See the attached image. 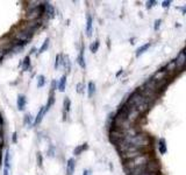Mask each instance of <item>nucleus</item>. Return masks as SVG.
<instances>
[{
    "instance_id": "dca6fc26",
    "label": "nucleus",
    "mask_w": 186,
    "mask_h": 175,
    "mask_svg": "<svg viewBox=\"0 0 186 175\" xmlns=\"http://www.w3.org/2000/svg\"><path fill=\"white\" fill-rule=\"evenodd\" d=\"M158 148H159V152H161V154H165L167 153V141L164 140V139H161L159 140V145H158Z\"/></svg>"
},
{
    "instance_id": "1a4fd4ad",
    "label": "nucleus",
    "mask_w": 186,
    "mask_h": 175,
    "mask_svg": "<svg viewBox=\"0 0 186 175\" xmlns=\"http://www.w3.org/2000/svg\"><path fill=\"white\" fill-rule=\"evenodd\" d=\"M45 107L42 106L41 109H40V111H38L37 113V116H36V119H35V122H34V125H38L40 123L42 122V119H43V116L45 114Z\"/></svg>"
},
{
    "instance_id": "cd10ccee",
    "label": "nucleus",
    "mask_w": 186,
    "mask_h": 175,
    "mask_svg": "<svg viewBox=\"0 0 186 175\" xmlns=\"http://www.w3.org/2000/svg\"><path fill=\"white\" fill-rule=\"evenodd\" d=\"M170 4H171V1H163V2H162L163 8H164V7H165V8H167V7H170Z\"/></svg>"
},
{
    "instance_id": "c9c22d12",
    "label": "nucleus",
    "mask_w": 186,
    "mask_h": 175,
    "mask_svg": "<svg viewBox=\"0 0 186 175\" xmlns=\"http://www.w3.org/2000/svg\"><path fill=\"white\" fill-rule=\"evenodd\" d=\"M1 123H2V122H1V117H0V124H1Z\"/></svg>"
},
{
    "instance_id": "4be33fe9",
    "label": "nucleus",
    "mask_w": 186,
    "mask_h": 175,
    "mask_svg": "<svg viewBox=\"0 0 186 175\" xmlns=\"http://www.w3.org/2000/svg\"><path fill=\"white\" fill-rule=\"evenodd\" d=\"M98 48H99V41H94V42L90 46V50L92 53H96L97 50H98Z\"/></svg>"
},
{
    "instance_id": "e433bc0d",
    "label": "nucleus",
    "mask_w": 186,
    "mask_h": 175,
    "mask_svg": "<svg viewBox=\"0 0 186 175\" xmlns=\"http://www.w3.org/2000/svg\"><path fill=\"white\" fill-rule=\"evenodd\" d=\"M0 162H1V154H0Z\"/></svg>"
},
{
    "instance_id": "7ed1b4c3",
    "label": "nucleus",
    "mask_w": 186,
    "mask_h": 175,
    "mask_svg": "<svg viewBox=\"0 0 186 175\" xmlns=\"http://www.w3.org/2000/svg\"><path fill=\"white\" fill-rule=\"evenodd\" d=\"M44 14V5L40 6L37 8L27 11L24 14V20L26 21H35V20H40V18Z\"/></svg>"
},
{
    "instance_id": "aec40b11",
    "label": "nucleus",
    "mask_w": 186,
    "mask_h": 175,
    "mask_svg": "<svg viewBox=\"0 0 186 175\" xmlns=\"http://www.w3.org/2000/svg\"><path fill=\"white\" fill-rule=\"evenodd\" d=\"M70 105H71V102L67 97H65L64 102H63V106H64V112H69L70 111Z\"/></svg>"
},
{
    "instance_id": "f704fd0d",
    "label": "nucleus",
    "mask_w": 186,
    "mask_h": 175,
    "mask_svg": "<svg viewBox=\"0 0 186 175\" xmlns=\"http://www.w3.org/2000/svg\"><path fill=\"white\" fill-rule=\"evenodd\" d=\"M1 151H2V148H1V146H0V154H1Z\"/></svg>"
},
{
    "instance_id": "bb28decb",
    "label": "nucleus",
    "mask_w": 186,
    "mask_h": 175,
    "mask_svg": "<svg viewBox=\"0 0 186 175\" xmlns=\"http://www.w3.org/2000/svg\"><path fill=\"white\" fill-rule=\"evenodd\" d=\"M83 88H84L83 83H78V84H77V92H79V93L83 92Z\"/></svg>"
},
{
    "instance_id": "0eeeda50",
    "label": "nucleus",
    "mask_w": 186,
    "mask_h": 175,
    "mask_svg": "<svg viewBox=\"0 0 186 175\" xmlns=\"http://www.w3.org/2000/svg\"><path fill=\"white\" fill-rule=\"evenodd\" d=\"M186 62V53H180L178 55V57L175 60V65L177 68H180L183 67Z\"/></svg>"
},
{
    "instance_id": "473e14b6",
    "label": "nucleus",
    "mask_w": 186,
    "mask_h": 175,
    "mask_svg": "<svg viewBox=\"0 0 186 175\" xmlns=\"http://www.w3.org/2000/svg\"><path fill=\"white\" fill-rule=\"evenodd\" d=\"M2 128H4V125H2V123L0 124V133H2Z\"/></svg>"
},
{
    "instance_id": "ddd939ff",
    "label": "nucleus",
    "mask_w": 186,
    "mask_h": 175,
    "mask_svg": "<svg viewBox=\"0 0 186 175\" xmlns=\"http://www.w3.org/2000/svg\"><path fill=\"white\" fill-rule=\"evenodd\" d=\"M22 70L24 71H27V70H29V68H30V56H26V57L24 58V61H22Z\"/></svg>"
},
{
    "instance_id": "2f4dec72",
    "label": "nucleus",
    "mask_w": 186,
    "mask_h": 175,
    "mask_svg": "<svg viewBox=\"0 0 186 175\" xmlns=\"http://www.w3.org/2000/svg\"><path fill=\"white\" fill-rule=\"evenodd\" d=\"M13 142H16V132L13 133Z\"/></svg>"
},
{
    "instance_id": "b1692460",
    "label": "nucleus",
    "mask_w": 186,
    "mask_h": 175,
    "mask_svg": "<svg viewBox=\"0 0 186 175\" xmlns=\"http://www.w3.org/2000/svg\"><path fill=\"white\" fill-rule=\"evenodd\" d=\"M36 160H37V165L40 167H42V162H43V158L41 153H37V156H36Z\"/></svg>"
},
{
    "instance_id": "9b49d317",
    "label": "nucleus",
    "mask_w": 186,
    "mask_h": 175,
    "mask_svg": "<svg viewBox=\"0 0 186 175\" xmlns=\"http://www.w3.org/2000/svg\"><path fill=\"white\" fill-rule=\"evenodd\" d=\"M16 105H18V109L20 111H22L26 106V97L24 95H19L18 96V102H16Z\"/></svg>"
},
{
    "instance_id": "5701e85b",
    "label": "nucleus",
    "mask_w": 186,
    "mask_h": 175,
    "mask_svg": "<svg viewBox=\"0 0 186 175\" xmlns=\"http://www.w3.org/2000/svg\"><path fill=\"white\" fill-rule=\"evenodd\" d=\"M24 124H27L28 126H32L34 123H33V119H32V116H29V114H26L24 116Z\"/></svg>"
},
{
    "instance_id": "412c9836",
    "label": "nucleus",
    "mask_w": 186,
    "mask_h": 175,
    "mask_svg": "<svg viewBox=\"0 0 186 175\" xmlns=\"http://www.w3.org/2000/svg\"><path fill=\"white\" fill-rule=\"evenodd\" d=\"M44 84H45V77H44L43 75H40L37 77V87L42 88L44 87Z\"/></svg>"
},
{
    "instance_id": "f257e3e1",
    "label": "nucleus",
    "mask_w": 186,
    "mask_h": 175,
    "mask_svg": "<svg viewBox=\"0 0 186 175\" xmlns=\"http://www.w3.org/2000/svg\"><path fill=\"white\" fill-rule=\"evenodd\" d=\"M150 162V156L149 154H141V155L136 156V158H133L130 160H127L126 164H124V169L132 172L134 169H137V168H142V167H145Z\"/></svg>"
},
{
    "instance_id": "6ab92c4d",
    "label": "nucleus",
    "mask_w": 186,
    "mask_h": 175,
    "mask_svg": "<svg viewBox=\"0 0 186 175\" xmlns=\"http://www.w3.org/2000/svg\"><path fill=\"white\" fill-rule=\"evenodd\" d=\"M4 166H5V168L10 169V166H11V162H10V151H6L5 160H4Z\"/></svg>"
},
{
    "instance_id": "4468645a",
    "label": "nucleus",
    "mask_w": 186,
    "mask_h": 175,
    "mask_svg": "<svg viewBox=\"0 0 186 175\" xmlns=\"http://www.w3.org/2000/svg\"><path fill=\"white\" fill-rule=\"evenodd\" d=\"M87 144H83V145H80V146H78V147H76L75 148V151H73V154L75 155H79L80 153H83V152L85 151V150H87Z\"/></svg>"
},
{
    "instance_id": "72a5a7b5",
    "label": "nucleus",
    "mask_w": 186,
    "mask_h": 175,
    "mask_svg": "<svg viewBox=\"0 0 186 175\" xmlns=\"http://www.w3.org/2000/svg\"><path fill=\"white\" fill-rule=\"evenodd\" d=\"M121 74H122V70H120V71H119V73H118V74H116V76H120V75H121Z\"/></svg>"
},
{
    "instance_id": "6e6552de",
    "label": "nucleus",
    "mask_w": 186,
    "mask_h": 175,
    "mask_svg": "<svg viewBox=\"0 0 186 175\" xmlns=\"http://www.w3.org/2000/svg\"><path fill=\"white\" fill-rule=\"evenodd\" d=\"M65 85H67V75H63L59 79V82L57 83V89L61 92H64L65 91Z\"/></svg>"
},
{
    "instance_id": "9d476101",
    "label": "nucleus",
    "mask_w": 186,
    "mask_h": 175,
    "mask_svg": "<svg viewBox=\"0 0 186 175\" xmlns=\"http://www.w3.org/2000/svg\"><path fill=\"white\" fill-rule=\"evenodd\" d=\"M77 62L78 64L80 65V68L85 69L86 68V63H85V57H84V49L81 48L80 53L78 55V57H77Z\"/></svg>"
},
{
    "instance_id": "f03ea898",
    "label": "nucleus",
    "mask_w": 186,
    "mask_h": 175,
    "mask_svg": "<svg viewBox=\"0 0 186 175\" xmlns=\"http://www.w3.org/2000/svg\"><path fill=\"white\" fill-rule=\"evenodd\" d=\"M10 36L13 40L20 42V43H27V41H29L30 38H32V34H29V33L24 32V30H21V29H19L16 27V28L12 32V34H11Z\"/></svg>"
},
{
    "instance_id": "f8f14e48",
    "label": "nucleus",
    "mask_w": 186,
    "mask_h": 175,
    "mask_svg": "<svg viewBox=\"0 0 186 175\" xmlns=\"http://www.w3.org/2000/svg\"><path fill=\"white\" fill-rule=\"evenodd\" d=\"M150 46H151V43H150V42L143 44V46H141V47H140V48L136 50V56L138 57V56H141V55H142L143 53H145V52H147V50L150 48Z\"/></svg>"
},
{
    "instance_id": "7c9ffc66",
    "label": "nucleus",
    "mask_w": 186,
    "mask_h": 175,
    "mask_svg": "<svg viewBox=\"0 0 186 175\" xmlns=\"http://www.w3.org/2000/svg\"><path fill=\"white\" fill-rule=\"evenodd\" d=\"M4 175H10V169H7V168H4Z\"/></svg>"
},
{
    "instance_id": "f3484780",
    "label": "nucleus",
    "mask_w": 186,
    "mask_h": 175,
    "mask_svg": "<svg viewBox=\"0 0 186 175\" xmlns=\"http://www.w3.org/2000/svg\"><path fill=\"white\" fill-rule=\"evenodd\" d=\"M63 58H64V56H63L62 54H57L56 55V62H55V69H58L61 65H63Z\"/></svg>"
},
{
    "instance_id": "20e7f679",
    "label": "nucleus",
    "mask_w": 186,
    "mask_h": 175,
    "mask_svg": "<svg viewBox=\"0 0 186 175\" xmlns=\"http://www.w3.org/2000/svg\"><path fill=\"white\" fill-rule=\"evenodd\" d=\"M40 25H41V20H35V21H24L22 25H20L18 28L21 29V30H24V32H27V33L33 35L34 32L40 27Z\"/></svg>"
},
{
    "instance_id": "423d86ee",
    "label": "nucleus",
    "mask_w": 186,
    "mask_h": 175,
    "mask_svg": "<svg viewBox=\"0 0 186 175\" xmlns=\"http://www.w3.org/2000/svg\"><path fill=\"white\" fill-rule=\"evenodd\" d=\"M92 30H93V19L91 15H87V20H86V35L91 38L92 36Z\"/></svg>"
},
{
    "instance_id": "a878e982",
    "label": "nucleus",
    "mask_w": 186,
    "mask_h": 175,
    "mask_svg": "<svg viewBox=\"0 0 186 175\" xmlns=\"http://www.w3.org/2000/svg\"><path fill=\"white\" fill-rule=\"evenodd\" d=\"M48 156H55V148H54V146L50 147V150H48Z\"/></svg>"
},
{
    "instance_id": "39448f33",
    "label": "nucleus",
    "mask_w": 186,
    "mask_h": 175,
    "mask_svg": "<svg viewBox=\"0 0 186 175\" xmlns=\"http://www.w3.org/2000/svg\"><path fill=\"white\" fill-rule=\"evenodd\" d=\"M75 168H76V161L73 158H70L67 164V175H73Z\"/></svg>"
},
{
    "instance_id": "2eb2a0df",
    "label": "nucleus",
    "mask_w": 186,
    "mask_h": 175,
    "mask_svg": "<svg viewBox=\"0 0 186 175\" xmlns=\"http://www.w3.org/2000/svg\"><path fill=\"white\" fill-rule=\"evenodd\" d=\"M87 91H89V97H93V95L96 93V84L93 82H90L87 85Z\"/></svg>"
},
{
    "instance_id": "c756f323",
    "label": "nucleus",
    "mask_w": 186,
    "mask_h": 175,
    "mask_svg": "<svg viewBox=\"0 0 186 175\" xmlns=\"http://www.w3.org/2000/svg\"><path fill=\"white\" fill-rule=\"evenodd\" d=\"M83 175H91V170L85 169L84 172H83Z\"/></svg>"
},
{
    "instance_id": "393cba45",
    "label": "nucleus",
    "mask_w": 186,
    "mask_h": 175,
    "mask_svg": "<svg viewBox=\"0 0 186 175\" xmlns=\"http://www.w3.org/2000/svg\"><path fill=\"white\" fill-rule=\"evenodd\" d=\"M161 22H162V20H161V19H157L156 21H155V25H154V28H155V30H158V29H159Z\"/></svg>"
},
{
    "instance_id": "a211bd4d",
    "label": "nucleus",
    "mask_w": 186,
    "mask_h": 175,
    "mask_svg": "<svg viewBox=\"0 0 186 175\" xmlns=\"http://www.w3.org/2000/svg\"><path fill=\"white\" fill-rule=\"evenodd\" d=\"M49 42H50V40H49V38H47V39L44 40V42H43L42 47H41V48H40V49H38L37 54H42V53H44V52H45V50L48 49Z\"/></svg>"
},
{
    "instance_id": "c85d7f7f",
    "label": "nucleus",
    "mask_w": 186,
    "mask_h": 175,
    "mask_svg": "<svg viewBox=\"0 0 186 175\" xmlns=\"http://www.w3.org/2000/svg\"><path fill=\"white\" fill-rule=\"evenodd\" d=\"M4 142H5L4 134H2V133H0V146H4Z\"/></svg>"
}]
</instances>
